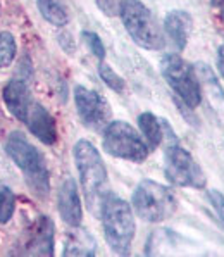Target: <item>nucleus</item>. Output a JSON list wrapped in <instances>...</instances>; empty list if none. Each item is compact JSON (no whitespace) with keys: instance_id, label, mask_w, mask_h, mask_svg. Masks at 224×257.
Listing matches in <instances>:
<instances>
[{"instance_id":"f257e3e1","label":"nucleus","mask_w":224,"mask_h":257,"mask_svg":"<svg viewBox=\"0 0 224 257\" xmlns=\"http://www.w3.org/2000/svg\"><path fill=\"white\" fill-rule=\"evenodd\" d=\"M73 156L86 204L92 211H97L109 193L107 169H105L100 152L92 142L78 140L73 149Z\"/></svg>"},{"instance_id":"f03ea898","label":"nucleus","mask_w":224,"mask_h":257,"mask_svg":"<svg viewBox=\"0 0 224 257\" xmlns=\"http://www.w3.org/2000/svg\"><path fill=\"white\" fill-rule=\"evenodd\" d=\"M100 217L109 247L116 254H128L136 231L131 205L121 197L114 195V193H107V197L100 205Z\"/></svg>"},{"instance_id":"7ed1b4c3","label":"nucleus","mask_w":224,"mask_h":257,"mask_svg":"<svg viewBox=\"0 0 224 257\" xmlns=\"http://www.w3.org/2000/svg\"><path fill=\"white\" fill-rule=\"evenodd\" d=\"M6 152L13 159V163L18 166L25 175V180L38 197H47L50 190V176L49 168L43 159V156L38 152L37 147L28 142L23 133L14 132L11 133L6 142Z\"/></svg>"},{"instance_id":"20e7f679","label":"nucleus","mask_w":224,"mask_h":257,"mask_svg":"<svg viewBox=\"0 0 224 257\" xmlns=\"http://www.w3.org/2000/svg\"><path fill=\"white\" fill-rule=\"evenodd\" d=\"M121 21L136 45L147 50H162L166 40L152 11L140 0H121Z\"/></svg>"},{"instance_id":"39448f33","label":"nucleus","mask_w":224,"mask_h":257,"mask_svg":"<svg viewBox=\"0 0 224 257\" xmlns=\"http://www.w3.org/2000/svg\"><path fill=\"white\" fill-rule=\"evenodd\" d=\"M131 204L136 216L147 223H160L164 219H169L178 207L171 188L154 180L140 181L133 192Z\"/></svg>"},{"instance_id":"423d86ee","label":"nucleus","mask_w":224,"mask_h":257,"mask_svg":"<svg viewBox=\"0 0 224 257\" xmlns=\"http://www.w3.org/2000/svg\"><path fill=\"white\" fill-rule=\"evenodd\" d=\"M166 128L169 142L166 145V152H164V175L176 187L202 188L205 185L203 171L196 164L193 156L179 145V142L176 140L174 133L171 132L167 122Z\"/></svg>"},{"instance_id":"0eeeda50","label":"nucleus","mask_w":224,"mask_h":257,"mask_svg":"<svg viewBox=\"0 0 224 257\" xmlns=\"http://www.w3.org/2000/svg\"><path fill=\"white\" fill-rule=\"evenodd\" d=\"M105 152L112 157L131 163H143L148 157L147 140L133 128L126 121H111L104 128V138H102Z\"/></svg>"},{"instance_id":"6e6552de","label":"nucleus","mask_w":224,"mask_h":257,"mask_svg":"<svg viewBox=\"0 0 224 257\" xmlns=\"http://www.w3.org/2000/svg\"><path fill=\"white\" fill-rule=\"evenodd\" d=\"M160 71L167 85L188 107H198L202 102V88L193 66L188 64L178 54H166L160 59Z\"/></svg>"},{"instance_id":"1a4fd4ad","label":"nucleus","mask_w":224,"mask_h":257,"mask_svg":"<svg viewBox=\"0 0 224 257\" xmlns=\"http://www.w3.org/2000/svg\"><path fill=\"white\" fill-rule=\"evenodd\" d=\"M74 104L85 126L92 130H100L111 122V107L109 102L95 90L78 85L74 88Z\"/></svg>"},{"instance_id":"9d476101","label":"nucleus","mask_w":224,"mask_h":257,"mask_svg":"<svg viewBox=\"0 0 224 257\" xmlns=\"http://www.w3.org/2000/svg\"><path fill=\"white\" fill-rule=\"evenodd\" d=\"M57 207L66 224H69L71 228L80 226L83 219V207H81V199L78 193V185L73 178H68L59 188Z\"/></svg>"},{"instance_id":"9b49d317","label":"nucleus","mask_w":224,"mask_h":257,"mask_svg":"<svg viewBox=\"0 0 224 257\" xmlns=\"http://www.w3.org/2000/svg\"><path fill=\"white\" fill-rule=\"evenodd\" d=\"M25 124L43 145H54L57 142V124L52 114L49 112L42 104L33 100L31 107L26 114Z\"/></svg>"},{"instance_id":"f8f14e48","label":"nucleus","mask_w":224,"mask_h":257,"mask_svg":"<svg viewBox=\"0 0 224 257\" xmlns=\"http://www.w3.org/2000/svg\"><path fill=\"white\" fill-rule=\"evenodd\" d=\"M28 255H54V223L49 216H40L30 231L26 252Z\"/></svg>"},{"instance_id":"ddd939ff","label":"nucleus","mask_w":224,"mask_h":257,"mask_svg":"<svg viewBox=\"0 0 224 257\" xmlns=\"http://www.w3.org/2000/svg\"><path fill=\"white\" fill-rule=\"evenodd\" d=\"M2 97L7 109H9V112L13 114L16 119L25 122L26 114H28L31 104H33L28 85L23 80H11L4 86Z\"/></svg>"},{"instance_id":"4468645a","label":"nucleus","mask_w":224,"mask_h":257,"mask_svg":"<svg viewBox=\"0 0 224 257\" xmlns=\"http://www.w3.org/2000/svg\"><path fill=\"white\" fill-rule=\"evenodd\" d=\"M191 25H193V19L191 16L186 13V11L176 9L171 11L166 19H164V30H166V35L171 38L172 45L181 52L184 50L188 43V38H190V31H191Z\"/></svg>"},{"instance_id":"2eb2a0df","label":"nucleus","mask_w":224,"mask_h":257,"mask_svg":"<svg viewBox=\"0 0 224 257\" xmlns=\"http://www.w3.org/2000/svg\"><path fill=\"white\" fill-rule=\"evenodd\" d=\"M138 126L143 138L147 140L148 147L157 149L160 145V142L164 140V130L162 122H160L152 112H143L138 116Z\"/></svg>"},{"instance_id":"dca6fc26","label":"nucleus","mask_w":224,"mask_h":257,"mask_svg":"<svg viewBox=\"0 0 224 257\" xmlns=\"http://www.w3.org/2000/svg\"><path fill=\"white\" fill-rule=\"evenodd\" d=\"M42 18L54 26H66L69 23V13L64 0H38Z\"/></svg>"},{"instance_id":"f3484780","label":"nucleus","mask_w":224,"mask_h":257,"mask_svg":"<svg viewBox=\"0 0 224 257\" xmlns=\"http://www.w3.org/2000/svg\"><path fill=\"white\" fill-rule=\"evenodd\" d=\"M16 211V195L13 188L0 181V224H6L11 221Z\"/></svg>"},{"instance_id":"a211bd4d","label":"nucleus","mask_w":224,"mask_h":257,"mask_svg":"<svg viewBox=\"0 0 224 257\" xmlns=\"http://www.w3.org/2000/svg\"><path fill=\"white\" fill-rule=\"evenodd\" d=\"M16 52H18V45L14 37L7 31H0V69L13 64Z\"/></svg>"},{"instance_id":"6ab92c4d","label":"nucleus","mask_w":224,"mask_h":257,"mask_svg":"<svg viewBox=\"0 0 224 257\" xmlns=\"http://www.w3.org/2000/svg\"><path fill=\"white\" fill-rule=\"evenodd\" d=\"M98 74H100V78L104 80L105 85L111 90H114V92L121 93L126 90V83H124L123 78H121L111 66L105 64V62H100V66H98Z\"/></svg>"},{"instance_id":"aec40b11","label":"nucleus","mask_w":224,"mask_h":257,"mask_svg":"<svg viewBox=\"0 0 224 257\" xmlns=\"http://www.w3.org/2000/svg\"><path fill=\"white\" fill-rule=\"evenodd\" d=\"M86 242H92L88 238V235H73L69 238L68 245H66V250L64 255H88L86 254L85 248H88L92 254H95V245L93 243H86Z\"/></svg>"},{"instance_id":"412c9836","label":"nucleus","mask_w":224,"mask_h":257,"mask_svg":"<svg viewBox=\"0 0 224 257\" xmlns=\"http://www.w3.org/2000/svg\"><path fill=\"white\" fill-rule=\"evenodd\" d=\"M81 37H83L85 43L88 45V49L93 52V55H95L97 59H100V61H104L105 47H104V43H102L100 37H98L97 33H93V31H83V33H81Z\"/></svg>"},{"instance_id":"4be33fe9","label":"nucleus","mask_w":224,"mask_h":257,"mask_svg":"<svg viewBox=\"0 0 224 257\" xmlns=\"http://www.w3.org/2000/svg\"><path fill=\"white\" fill-rule=\"evenodd\" d=\"M209 200L212 204V207H214L215 214H217L219 221H221V224L224 226V195L219 190H209Z\"/></svg>"},{"instance_id":"5701e85b","label":"nucleus","mask_w":224,"mask_h":257,"mask_svg":"<svg viewBox=\"0 0 224 257\" xmlns=\"http://www.w3.org/2000/svg\"><path fill=\"white\" fill-rule=\"evenodd\" d=\"M98 9L107 16H116L119 14L121 9V0H95Z\"/></svg>"},{"instance_id":"b1692460","label":"nucleus","mask_w":224,"mask_h":257,"mask_svg":"<svg viewBox=\"0 0 224 257\" xmlns=\"http://www.w3.org/2000/svg\"><path fill=\"white\" fill-rule=\"evenodd\" d=\"M217 69L221 73V76L224 78V45L219 47V52H217Z\"/></svg>"},{"instance_id":"393cba45","label":"nucleus","mask_w":224,"mask_h":257,"mask_svg":"<svg viewBox=\"0 0 224 257\" xmlns=\"http://www.w3.org/2000/svg\"><path fill=\"white\" fill-rule=\"evenodd\" d=\"M221 16H222V19H224V7H222V14Z\"/></svg>"}]
</instances>
